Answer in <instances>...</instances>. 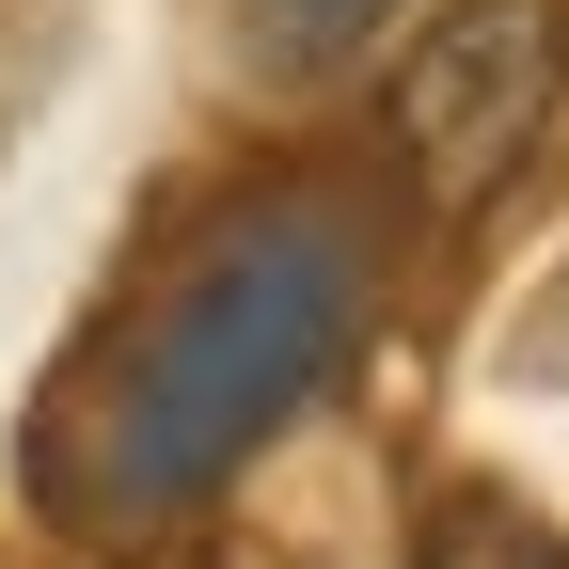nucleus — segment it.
<instances>
[{
    "label": "nucleus",
    "mask_w": 569,
    "mask_h": 569,
    "mask_svg": "<svg viewBox=\"0 0 569 569\" xmlns=\"http://www.w3.org/2000/svg\"><path fill=\"white\" fill-rule=\"evenodd\" d=\"M348 332H365V238L301 190L238 206L222 238H190V269L142 301V332L48 427V507L80 538H142V522L206 507L348 365Z\"/></svg>",
    "instance_id": "f257e3e1"
},
{
    "label": "nucleus",
    "mask_w": 569,
    "mask_h": 569,
    "mask_svg": "<svg viewBox=\"0 0 569 569\" xmlns=\"http://www.w3.org/2000/svg\"><path fill=\"white\" fill-rule=\"evenodd\" d=\"M553 96H569V17H553V0H459V17H427V32H411L396 96H380L396 174L459 222V206H490V190L538 159Z\"/></svg>",
    "instance_id": "f03ea898"
},
{
    "label": "nucleus",
    "mask_w": 569,
    "mask_h": 569,
    "mask_svg": "<svg viewBox=\"0 0 569 569\" xmlns=\"http://www.w3.org/2000/svg\"><path fill=\"white\" fill-rule=\"evenodd\" d=\"M411 569H569V553L507 507V490H459V507L427 522V553H411Z\"/></svg>",
    "instance_id": "7ed1b4c3"
},
{
    "label": "nucleus",
    "mask_w": 569,
    "mask_h": 569,
    "mask_svg": "<svg viewBox=\"0 0 569 569\" xmlns=\"http://www.w3.org/2000/svg\"><path fill=\"white\" fill-rule=\"evenodd\" d=\"M238 17H253L269 63H348V48H380L396 0H238Z\"/></svg>",
    "instance_id": "20e7f679"
}]
</instances>
